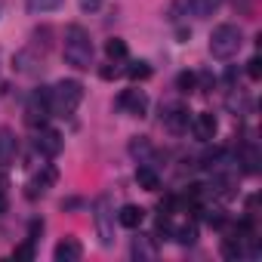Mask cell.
<instances>
[{
    "label": "cell",
    "instance_id": "cell-25",
    "mask_svg": "<svg viewBox=\"0 0 262 262\" xmlns=\"http://www.w3.org/2000/svg\"><path fill=\"white\" fill-rule=\"evenodd\" d=\"M247 74H250V80H259V77H262V62H259V56H253V59L247 62Z\"/></svg>",
    "mask_w": 262,
    "mask_h": 262
},
{
    "label": "cell",
    "instance_id": "cell-10",
    "mask_svg": "<svg viewBox=\"0 0 262 262\" xmlns=\"http://www.w3.org/2000/svg\"><path fill=\"white\" fill-rule=\"evenodd\" d=\"M19 155V139L13 129H0V167H10Z\"/></svg>",
    "mask_w": 262,
    "mask_h": 262
},
{
    "label": "cell",
    "instance_id": "cell-11",
    "mask_svg": "<svg viewBox=\"0 0 262 262\" xmlns=\"http://www.w3.org/2000/svg\"><path fill=\"white\" fill-rule=\"evenodd\" d=\"M34 145H37V151H40V155H47V158H56V155L62 151V136L56 133V129H40Z\"/></svg>",
    "mask_w": 262,
    "mask_h": 262
},
{
    "label": "cell",
    "instance_id": "cell-8",
    "mask_svg": "<svg viewBox=\"0 0 262 262\" xmlns=\"http://www.w3.org/2000/svg\"><path fill=\"white\" fill-rule=\"evenodd\" d=\"M80 256H83V247H80L77 237H65V241H59L56 250H53V259H56V262H77Z\"/></svg>",
    "mask_w": 262,
    "mask_h": 262
},
{
    "label": "cell",
    "instance_id": "cell-18",
    "mask_svg": "<svg viewBox=\"0 0 262 262\" xmlns=\"http://www.w3.org/2000/svg\"><path fill=\"white\" fill-rule=\"evenodd\" d=\"M65 4V0H25V7L31 10V13H53V10H59Z\"/></svg>",
    "mask_w": 262,
    "mask_h": 262
},
{
    "label": "cell",
    "instance_id": "cell-6",
    "mask_svg": "<svg viewBox=\"0 0 262 262\" xmlns=\"http://www.w3.org/2000/svg\"><path fill=\"white\" fill-rule=\"evenodd\" d=\"M56 179H59L56 167H50V164H47V167H43V170H40V173H37V176H34L31 182H28V185H25V198H31V201H34V198L47 194V188H50V185H53Z\"/></svg>",
    "mask_w": 262,
    "mask_h": 262
},
{
    "label": "cell",
    "instance_id": "cell-17",
    "mask_svg": "<svg viewBox=\"0 0 262 262\" xmlns=\"http://www.w3.org/2000/svg\"><path fill=\"white\" fill-rule=\"evenodd\" d=\"M105 56H108L111 62H120V59H126V43H123L120 37H111V40L105 43Z\"/></svg>",
    "mask_w": 262,
    "mask_h": 262
},
{
    "label": "cell",
    "instance_id": "cell-9",
    "mask_svg": "<svg viewBox=\"0 0 262 262\" xmlns=\"http://www.w3.org/2000/svg\"><path fill=\"white\" fill-rule=\"evenodd\" d=\"M188 123H191V117H188V108H182V105H173V108H167V114H164V126L170 129V133H185V129H188Z\"/></svg>",
    "mask_w": 262,
    "mask_h": 262
},
{
    "label": "cell",
    "instance_id": "cell-12",
    "mask_svg": "<svg viewBox=\"0 0 262 262\" xmlns=\"http://www.w3.org/2000/svg\"><path fill=\"white\" fill-rule=\"evenodd\" d=\"M117 222H120L123 228H139V225L145 222V210L136 207V204H123L120 213H117Z\"/></svg>",
    "mask_w": 262,
    "mask_h": 262
},
{
    "label": "cell",
    "instance_id": "cell-5",
    "mask_svg": "<svg viewBox=\"0 0 262 262\" xmlns=\"http://www.w3.org/2000/svg\"><path fill=\"white\" fill-rule=\"evenodd\" d=\"M117 105H120L126 114L142 117V114L148 111V96H145L142 90H123V93H120V99H117Z\"/></svg>",
    "mask_w": 262,
    "mask_h": 262
},
{
    "label": "cell",
    "instance_id": "cell-2",
    "mask_svg": "<svg viewBox=\"0 0 262 262\" xmlns=\"http://www.w3.org/2000/svg\"><path fill=\"white\" fill-rule=\"evenodd\" d=\"M83 102V83L80 80H59L50 90V111L59 117H68Z\"/></svg>",
    "mask_w": 262,
    "mask_h": 262
},
{
    "label": "cell",
    "instance_id": "cell-4",
    "mask_svg": "<svg viewBox=\"0 0 262 262\" xmlns=\"http://www.w3.org/2000/svg\"><path fill=\"white\" fill-rule=\"evenodd\" d=\"M111 210H108V198H99L96 201V231H99V244L102 247H111L114 244V228H111Z\"/></svg>",
    "mask_w": 262,
    "mask_h": 262
},
{
    "label": "cell",
    "instance_id": "cell-14",
    "mask_svg": "<svg viewBox=\"0 0 262 262\" xmlns=\"http://www.w3.org/2000/svg\"><path fill=\"white\" fill-rule=\"evenodd\" d=\"M222 4H225V0H185V7H188V13H191L194 19H207V16H213Z\"/></svg>",
    "mask_w": 262,
    "mask_h": 262
},
{
    "label": "cell",
    "instance_id": "cell-22",
    "mask_svg": "<svg viewBox=\"0 0 262 262\" xmlns=\"http://www.w3.org/2000/svg\"><path fill=\"white\" fill-rule=\"evenodd\" d=\"M176 86H179L182 93H191V90L198 86V77H194V71H182V74L176 77Z\"/></svg>",
    "mask_w": 262,
    "mask_h": 262
},
{
    "label": "cell",
    "instance_id": "cell-29",
    "mask_svg": "<svg viewBox=\"0 0 262 262\" xmlns=\"http://www.w3.org/2000/svg\"><path fill=\"white\" fill-rule=\"evenodd\" d=\"M194 77L201 80V86H204V90H210V86H213V74H210V71H201V74H194Z\"/></svg>",
    "mask_w": 262,
    "mask_h": 262
},
{
    "label": "cell",
    "instance_id": "cell-13",
    "mask_svg": "<svg viewBox=\"0 0 262 262\" xmlns=\"http://www.w3.org/2000/svg\"><path fill=\"white\" fill-rule=\"evenodd\" d=\"M129 155H133L139 164H148V167H151V161H155L158 151H155V145H151L145 136H136L133 142H129Z\"/></svg>",
    "mask_w": 262,
    "mask_h": 262
},
{
    "label": "cell",
    "instance_id": "cell-26",
    "mask_svg": "<svg viewBox=\"0 0 262 262\" xmlns=\"http://www.w3.org/2000/svg\"><path fill=\"white\" fill-rule=\"evenodd\" d=\"M40 231H43V222H40V219H31V225H28V241L34 244V241L40 237Z\"/></svg>",
    "mask_w": 262,
    "mask_h": 262
},
{
    "label": "cell",
    "instance_id": "cell-20",
    "mask_svg": "<svg viewBox=\"0 0 262 262\" xmlns=\"http://www.w3.org/2000/svg\"><path fill=\"white\" fill-rule=\"evenodd\" d=\"M126 74H129V80H148L151 77V65L148 62H133L126 68Z\"/></svg>",
    "mask_w": 262,
    "mask_h": 262
},
{
    "label": "cell",
    "instance_id": "cell-7",
    "mask_svg": "<svg viewBox=\"0 0 262 262\" xmlns=\"http://www.w3.org/2000/svg\"><path fill=\"white\" fill-rule=\"evenodd\" d=\"M191 126H194V136H198L201 142H210V139H216V129H219V120H216V117H213L210 111H201V114H194Z\"/></svg>",
    "mask_w": 262,
    "mask_h": 262
},
{
    "label": "cell",
    "instance_id": "cell-15",
    "mask_svg": "<svg viewBox=\"0 0 262 262\" xmlns=\"http://www.w3.org/2000/svg\"><path fill=\"white\" fill-rule=\"evenodd\" d=\"M136 182L145 188V191H158V185H161V179H158V173L148 167V164H142L139 170H136Z\"/></svg>",
    "mask_w": 262,
    "mask_h": 262
},
{
    "label": "cell",
    "instance_id": "cell-23",
    "mask_svg": "<svg viewBox=\"0 0 262 262\" xmlns=\"http://www.w3.org/2000/svg\"><path fill=\"white\" fill-rule=\"evenodd\" d=\"M259 170V155H256V148L250 145L247 151H244V173H256Z\"/></svg>",
    "mask_w": 262,
    "mask_h": 262
},
{
    "label": "cell",
    "instance_id": "cell-3",
    "mask_svg": "<svg viewBox=\"0 0 262 262\" xmlns=\"http://www.w3.org/2000/svg\"><path fill=\"white\" fill-rule=\"evenodd\" d=\"M244 43V34L237 25H219L210 34V56L213 59H231Z\"/></svg>",
    "mask_w": 262,
    "mask_h": 262
},
{
    "label": "cell",
    "instance_id": "cell-19",
    "mask_svg": "<svg viewBox=\"0 0 262 262\" xmlns=\"http://www.w3.org/2000/svg\"><path fill=\"white\" fill-rule=\"evenodd\" d=\"M173 234H176V241H179L182 247H191V244L198 241V228H194V225H179Z\"/></svg>",
    "mask_w": 262,
    "mask_h": 262
},
{
    "label": "cell",
    "instance_id": "cell-16",
    "mask_svg": "<svg viewBox=\"0 0 262 262\" xmlns=\"http://www.w3.org/2000/svg\"><path fill=\"white\" fill-rule=\"evenodd\" d=\"M37 62H40V59H37V56H34L31 50H22V53H19V56L13 59V68H16V71H22V74H31Z\"/></svg>",
    "mask_w": 262,
    "mask_h": 262
},
{
    "label": "cell",
    "instance_id": "cell-21",
    "mask_svg": "<svg viewBox=\"0 0 262 262\" xmlns=\"http://www.w3.org/2000/svg\"><path fill=\"white\" fill-rule=\"evenodd\" d=\"M133 256L136 259H151L155 256V247L148 244V237H136L133 241Z\"/></svg>",
    "mask_w": 262,
    "mask_h": 262
},
{
    "label": "cell",
    "instance_id": "cell-27",
    "mask_svg": "<svg viewBox=\"0 0 262 262\" xmlns=\"http://www.w3.org/2000/svg\"><path fill=\"white\" fill-rule=\"evenodd\" d=\"M117 74H120V71H117L114 65H102V68H99V77H102V80H114Z\"/></svg>",
    "mask_w": 262,
    "mask_h": 262
},
{
    "label": "cell",
    "instance_id": "cell-24",
    "mask_svg": "<svg viewBox=\"0 0 262 262\" xmlns=\"http://www.w3.org/2000/svg\"><path fill=\"white\" fill-rule=\"evenodd\" d=\"M13 256H16V259H25V262H28V259H34V244H31V241H25V244H19Z\"/></svg>",
    "mask_w": 262,
    "mask_h": 262
},
{
    "label": "cell",
    "instance_id": "cell-28",
    "mask_svg": "<svg viewBox=\"0 0 262 262\" xmlns=\"http://www.w3.org/2000/svg\"><path fill=\"white\" fill-rule=\"evenodd\" d=\"M99 7H102V0H80V10L83 13H96Z\"/></svg>",
    "mask_w": 262,
    "mask_h": 262
},
{
    "label": "cell",
    "instance_id": "cell-1",
    "mask_svg": "<svg viewBox=\"0 0 262 262\" xmlns=\"http://www.w3.org/2000/svg\"><path fill=\"white\" fill-rule=\"evenodd\" d=\"M65 62L77 71H86L93 65V40L80 25L65 28Z\"/></svg>",
    "mask_w": 262,
    "mask_h": 262
}]
</instances>
